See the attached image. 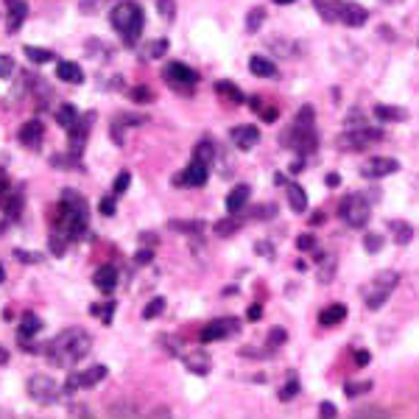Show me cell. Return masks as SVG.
Masks as SVG:
<instances>
[{
	"instance_id": "cell-1",
	"label": "cell",
	"mask_w": 419,
	"mask_h": 419,
	"mask_svg": "<svg viewBox=\"0 0 419 419\" xmlns=\"http://www.w3.org/2000/svg\"><path fill=\"white\" fill-rule=\"evenodd\" d=\"M87 352H90V336L84 330H68L56 341L48 344V355L53 358V364H62V366H70Z\"/></svg>"
},
{
	"instance_id": "cell-2",
	"label": "cell",
	"mask_w": 419,
	"mask_h": 419,
	"mask_svg": "<svg viewBox=\"0 0 419 419\" xmlns=\"http://www.w3.org/2000/svg\"><path fill=\"white\" fill-rule=\"evenodd\" d=\"M112 26L115 31L123 37L126 45H134L140 34H143V26H146V14L137 3H117L112 9Z\"/></svg>"
},
{
	"instance_id": "cell-3",
	"label": "cell",
	"mask_w": 419,
	"mask_h": 419,
	"mask_svg": "<svg viewBox=\"0 0 419 419\" xmlns=\"http://www.w3.org/2000/svg\"><path fill=\"white\" fill-rule=\"evenodd\" d=\"M59 227L68 238H78L87 227V204L73 191H65L59 204Z\"/></svg>"
},
{
	"instance_id": "cell-4",
	"label": "cell",
	"mask_w": 419,
	"mask_h": 419,
	"mask_svg": "<svg viewBox=\"0 0 419 419\" xmlns=\"http://www.w3.org/2000/svg\"><path fill=\"white\" fill-rule=\"evenodd\" d=\"M319 14L327 23H344V26H352V28H358L369 20V11L358 3H349V0H322Z\"/></svg>"
},
{
	"instance_id": "cell-5",
	"label": "cell",
	"mask_w": 419,
	"mask_h": 419,
	"mask_svg": "<svg viewBox=\"0 0 419 419\" xmlns=\"http://www.w3.org/2000/svg\"><path fill=\"white\" fill-rule=\"evenodd\" d=\"M288 143H291V149L297 154L316 152L319 137H316V129H313V110H310V107H302V110H299V117H297V123H294V129H291Z\"/></svg>"
},
{
	"instance_id": "cell-6",
	"label": "cell",
	"mask_w": 419,
	"mask_h": 419,
	"mask_svg": "<svg viewBox=\"0 0 419 419\" xmlns=\"http://www.w3.org/2000/svg\"><path fill=\"white\" fill-rule=\"evenodd\" d=\"M397 271H381L375 280H372V285L366 288V305L372 307V310H378V307L391 297V291L397 288Z\"/></svg>"
},
{
	"instance_id": "cell-7",
	"label": "cell",
	"mask_w": 419,
	"mask_h": 419,
	"mask_svg": "<svg viewBox=\"0 0 419 419\" xmlns=\"http://www.w3.org/2000/svg\"><path fill=\"white\" fill-rule=\"evenodd\" d=\"M383 137L381 129H369V126H364V129H349V132H344L341 137H339V149L344 152H364V149H369L372 143H378Z\"/></svg>"
},
{
	"instance_id": "cell-8",
	"label": "cell",
	"mask_w": 419,
	"mask_h": 419,
	"mask_svg": "<svg viewBox=\"0 0 419 419\" xmlns=\"http://www.w3.org/2000/svg\"><path fill=\"white\" fill-rule=\"evenodd\" d=\"M369 213H372V207H369V201H366L364 196H346V198H344L341 218L349 224V227H355V229L366 227Z\"/></svg>"
},
{
	"instance_id": "cell-9",
	"label": "cell",
	"mask_w": 419,
	"mask_h": 419,
	"mask_svg": "<svg viewBox=\"0 0 419 419\" xmlns=\"http://www.w3.org/2000/svg\"><path fill=\"white\" fill-rule=\"evenodd\" d=\"M162 76H165V81L174 90H179V92H191L193 87H196V81H198V73L193 68H188V65H182V62H171L162 70Z\"/></svg>"
},
{
	"instance_id": "cell-10",
	"label": "cell",
	"mask_w": 419,
	"mask_h": 419,
	"mask_svg": "<svg viewBox=\"0 0 419 419\" xmlns=\"http://www.w3.org/2000/svg\"><path fill=\"white\" fill-rule=\"evenodd\" d=\"M397 171H400V162L391 159V157H372V159H366L364 168H361V174H364L366 179H383V176H391V174H397Z\"/></svg>"
},
{
	"instance_id": "cell-11",
	"label": "cell",
	"mask_w": 419,
	"mask_h": 419,
	"mask_svg": "<svg viewBox=\"0 0 419 419\" xmlns=\"http://www.w3.org/2000/svg\"><path fill=\"white\" fill-rule=\"evenodd\" d=\"M232 333H238V322H235V319H216V322H210V324L201 330V341L204 344L218 341V339H227Z\"/></svg>"
},
{
	"instance_id": "cell-12",
	"label": "cell",
	"mask_w": 419,
	"mask_h": 419,
	"mask_svg": "<svg viewBox=\"0 0 419 419\" xmlns=\"http://www.w3.org/2000/svg\"><path fill=\"white\" fill-rule=\"evenodd\" d=\"M207 168H210V165H201V162H196V159H193L191 165H188V168H185V171H182L174 182H176V185H182V188H201V185L207 182Z\"/></svg>"
},
{
	"instance_id": "cell-13",
	"label": "cell",
	"mask_w": 419,
	"mask_h": 419,
	"mask_svg": "<svg viewBox=\"0 0 419 419\" xmlns=\"http://www.w3.org/2000/svg\"><path fill=\"white\" fill-rule=\"evenodd\" d=\"M107 378V366H90V369H84L81 375H73L70 383H68V391H73V388H92L98 381H104Z\"/></svg>"
},
{
	"instance_id": "cell-14",
	"label": "cell",
	"mask_w": 419,
	"mask_h": 419,
	"mask_svg": "<svg viewBox=\"0 0 419 419\" xmlns=\"http://www.w3.org/2000/svg\"><path fill=\"white\" fill-rule=\"evenodd\" d=\"M232 143H235L240 152L255 149V146L260 143V132H258V126H235V129H232Z\"/></svg>"
},
{
	"instance_id": "cell-15",
	"label": "cell",
	"mask_w": 419,
	"mask_h": 419,
	"mask_svg": "<svg viewBox=\"0 0 419 419\" xmlns=\"http://www.w3.org/2000/svg\"><path fill=\"white\" fill-rule=\"evenodd\" d=\"M56 391H59L56 383L51 381V378H45V375H37V378L28 381V394L37 397V400H53Z\"/></svg>"
},
{
	"instance_id": "cell-16",
	"label": "cell",
	"mask_w": 419,
	"mask_h": 419,
	"mask_svg": "<svg viewBox=\"0 0 419 419\" xmlns=\"http://www.w3.org/2000/svg\"><path fill=\"white\" fill-rule=\"evenodd\" d=\"M42 134H45V126L39 120H28L20 129V143L23 146H39L42 143Z\"/></svg>"
},
{
	"instance_id": "cell-17",
	"label": "cell",
	"mask_w": 419,
	"mask_h": 419,
	"mask_svg": "<svg viewBox=\"0 0 419 419\" xmlns=\"http://www.w3.org/2000/svg\"><path fill=\"white\" fill-rule=\"evenodd\" d=\"M92 282H95V288L98 291H104V294H110L115 285H117V271L112 266H101L95 271V277H92Z\"/></svg>"
},
{
	"instance_id": "cell-18",
	"label": "cell",
	"mask_w": 419,
	"mask_h": 419,
	"mask_svg": "<svg viewBox=\"0 0 419 419\" xmlns=\"http://www.w3.org/2000/svg\"><path fill=\"white\" fill-rule=\"evenodd\" d=\"M249 185H238V188H232V193L227 196V210L232 216H238L243 207H246V201H249Z\"/></svg>"
},
{
	"instance_id": "cell-19",
	"label": "cell",
	"mask_w": 419,
	"mask_h": 419,
	"mask_svg": "<svg viewBox=\"0 0 419 419\" xmlns=\"http://www.w3.org/2000/svg\"><path fill=\"white\" fill-rule=\"evenodd\" d=\"M56 78L68 81V84H81L84 81V70L78 68L76 62H59L56 65Z\"/></svg>"
},
{
	"instance_id": "cell-20",
	"label": "cell",
	"mask_w": 419,
	"mask_h": 419,
	"mask_svg": "<svg viewBox=\"0 0 419 419\" xmlns=\"http://www.w3.org/2000/svg\"><path fill=\"white\" fill-rule=\"evenodd\" d=\"M249 70L260 78L277 76V65H274L271 59H266V56H252V59H249Z\"/></svg>"
},
{
	"instance_id": "cell-21",
	"label": "cell",
	"mask_w": 419,
	"mask_h": 419,
	"mask_svg": "<svg viewBox=\"0 0 419 419\" xmlns=\"http://www.w3.org/2000/svg\"><path fill=\"white\" fill-rule=\"evenodd\" d=\"M375 117L383 120V123H394V120H405L408 112L400 110V107H391V104H378V107H375Z\"/></svg>"
},
{
	"instance_id": "cell-22",
	"label": "cell",
	"mask_w": 419,
	"mask_h": 419,
	"mask_svg": "<svg viewBox=\"0 0 419 419\" xmlns=\"http://www.w3.org/2000/svg\"><path fill=\"white\" fill-rule=\"evenodd\" d=\"M344 316H346V307L344 305H330L322 310V316H319V324L322 327H333V324H341Z\"/></svg>"
},
{
	"instance_id": "cell-23",
	"label": "cell",
	"mask_w": 419,
	"mask_h": 419,
	"mask_svg": "<svg viewBox=\"0 0 419 419\" xmlns=\"http://www.w3.org/2000/svg\"><path fill=\"white\" fill-rule=\"evenodd\" d=\"M216 92L224 95V98L232 101V104H243V101H246V95H243L232 81H218V84H216Z\"/></svg>"
},
{
	"instance_id": "cell-24",
	"label": "cell",
	"mask_w": 419,
	"mask_h": 419,
	"mask_svg": "<svg viewBox=\"0 0 419 419\" xmlns=\"http://www.w3.org/2000/svg\"><path fill=\"white\" fill-rule=\"evenodd\" d=\"M9 31H14V28H20V23H23V17H26V11H28V6L23 3V0H11L9 3Z\"/></svg>"
},
{
	"instance_id": "cell-25",
	"label": "cell",
	"mask_w": 419,
	"mask_h": 419,
	"mask_svg": "<svg viewBox=\"0 0 419 419\" xmlns=\"http://www.w3.org/2000/svg\"><path fill=\"white\" fill-rule=\"evenodd\" d=\"M288 201H291L294 213H305L307 210V196L299 185H288Z\"/></svg>"
},
{
	"instance_id": "cell-26",
	"label": "cell",
	"mask_w": 419,
	"mask_h": 419,
	"mask_svg": "<svg viewBox=\"0 0 419 419\" xmlns=\"http://www.w3.org/2000/svg\"><path fill=\"white\" fill-rule=\"evenodd\" d=\"M56 120H59V126H65L68 132L76 126V120H78V112H76V107H70V104H62L59 110H56Z\"/></svg>"
},
{
	"instance_id": "cell-27",
	"label": "cell",
	"mask_w": 419,
	"mask_h": 419,
	"mask_svg": "<svg viewBox=\"0 0 419 419\" xmlns=\"http://www.w3.org/2000/svg\"><path fill=\"white\" fill-rule=\"evenodd\" d=\"M213 157H216V149H213V143H210V140H201V143L193 149V159H196V162H201V165H210V162H213Z\"/></svg>"
},
{
	"instance_id": "cell-28",
	"label": "cell",
	"mask_w": 419,
	"mask_h": 419,
	"mask_svg": "<svg viewBox=\"0 0 419 419\" xmlns=\"http://www.w3.org/2000/svg\"><path fill=\"white\" fill-rule=\"evenodd\" d=\"M39 327H42V322H39L34 313H26L23 316V324H20V336L23 339H31V336H37Z\"/></svg>"
},
{
	"instance_id": "cell-29",
	"label": "cell",
	"mask_w": 419,
	"mask_h": 419,
	"mask_svg": "<svg viewBox=\"0 0 419 419\" xmlns=\"http://www.w3.org/2000/svg\"><path fill=\"white\" fill-rule=\"evenodd\" d=\"M34 65H45V62H51L53 59V53L48 51V48H34V45H26V51H23Z\"/></svg>"
},
{
	"instance_id": "cell-30",
	"label": "cell",
	"mask_w": 419,
	"mask_h": 419,
	"mask_svg": "<svg viewBox=\"0 0 419 419\" xmlns=\"http://www.w3.org/2000/svg\"><path fill=\"white\" fill-rule=\"evenodd\" d=\"M263 20H266V9H260V6H258V9H252V11H249V17H246V31H249V34H255V31L263 26Z\"/></svg>"
},
{
	"instance_id": "cell-31",
	"label": "cell",
	"mask_w": 419,
	"mask_h": 419,
	"mask_svg": "<svg viewBox=\"0 0 419 419\" xmlns=\"http://www.w3.org/2000/svg\"><path fill=\"white\" fill-rule=\"evenodd\" d=\"M391 229H394V240H397L400 246H403V243H408V240H411V235H414V229L408 227V224H400V221H394Z\"/></svg>"
},
{
	"instance_id": "cell-32",
	"label": "cell",
	"mask_w": 419,
	"mask_h": 419,
	"mask_svg": "<svg viewBox=\"0 0 419 419\" xmlns=\"http://www.w3.org/2000/svg\"><path fill=\"white\" fill-rule=\"evenodd\" d=\"M165 51H168V42H165V39H157V42H152V45L143 51V56H146V59H159Z\"/></svg>"
},
{
	"instance_id": "cell-33",
	"label": "cell",
	"mask_w": 419,
	"mask_h": 419,
	"mask_svg": "<svg viewBox=\"0 0 419 419\" xmlns=\"http://www.w3.org/2000/svg\"><path fill=\"white\" fill-rule=\"evenodd\" d=\"M352 419H388V417H386V411H381L378 405H366V408L355 411V417Z\"/></svg>"
},
{
	"instance_id": "cell-34",
	"label": "cell",
	"mask_w": 419,
	"mask_h": 419,
	"mask_svg": "<svg viewBox=\"0 0 419 419\" xmlns=\"http://www.w3.org/2000/svg\"><path fill=\"white\" fill-rule=\"evenodd\" d=\"M364 246H366V252H369V255L381 252L383 249V235H378V232H369V235L364 238Z\"/></svg>"
},
{
	"instance_id": "cell-35",
	"label": "cell",
	"mask_w": 419,
	"mask_h": 419,
	"mask_svg": "<svg viewBox=\"0 0 419 419\" xmlns=\"http://www.w3.org/2000/svg\"><path fill=\"white\" fill-rule=\"evenodd\" d=\"M157 11L162 14V20H174V14H176V3H174V0H157Z\"/></svg>"
},
{
	"instance_id": "cell-36",
	"label": "cell",
	"mask_w": 419,
	"mask_h": 419,
	"mask_svg": "<svg viewBox=\"0 0 419 419\" xmlns=\"http://www.w3.org/2000/svg\"><path fill=\"white\" fill-rule=\"evenodd\" d=\"M162 310H165V299H162V297H157V299H152V302L146 305L143 316H146V319H157V316H159Z\"/></svg>"
},
{
	"instance_id": "cell-37",
	"label": "cell",
	"mask_w": 419,
	"mask_h": 419,
	"mask_svg": "<svg viewBox=\"0 0 419 419\" xmlns=\"http://www.w3.org/2000/svg\"><path fill=\"white\" fill-rule=\"evenodd\" d=\"M129 185H132V174H129V171H123V174H120V176L115 179V188H112V193H115V196H120V193L126 191Z\"/></svg>"
},
{
	"instance_id": "cell-38",
	"label": "cell",
	"mask_w": 419,
	"mask_h": 419,
	"mask_svg": "<svg viewBox=\"0 0 419 419\" xmlns=\"http://www.w3.org/2000/svg\"><path fill=\"white\" fill-rule=\"evenodd\" d=\"M11 73H14V59L0 53V78H9Z\"/></svg>"
},
{
	"instance_id": "cell-39",
	"label": "cell",
	"mask_w": 419,
	"mask_h": 419,
	"mask_svg": "<svg viewBox=\"0 0 419 419\" xmlns=\"http://www.w3.org/2000/svg\"><path fill=\"white\" fill-rule=\"evenodd\" d=\"M235 229H238V221H232V218H229V221H218V224H216V232H218V235H232Z\"/></svg>"
},
{
	"instance_id": "cell-40",
	"label": "cell",
	"mask_w": 419,
	"mask_h": 419,
	"mask_svg": "<svg viewBox=\"0 0 419 419\" xmlns=\"http://www.w3.org/2000/svg\"><path fill=\"white\" fill-rule=\"evenodd\" d=\"M297 246H299L302 252H310V249H316V238H313V235H299Z\"/></svg>"
},
{
	"instance_id": "cell-41",
	"label": "cell",
	"mask_w": 419,
	"mask_h": 419,
	"mask_svg": "<svg viewBox=\"0 0 419 419\" xmlns=\"http://www.w3.org/2000/svg\"><path fill=\"white\" fill-rule=\"evenodd\" d=\"M336 417H339L336 405H333V403H322V411H319V419H336Z\"/></svg>"
},
{
	"instance_id": "cell-42",
	"label": "cell",
	"mask_w": 419,
	"mask_h": 419,
	"mask_svg": "<svg viewBox=\"0 0 419 419\" xmlns=\"http://www.w3.org/2000/svg\"><path fill=\"white\" fill-rule=\"evenodd\" d=\"M369 388H372V383H361V386L349 383V386H346V394H349V397H355V394H366Z\"/></svg>"
},
{
	"instance_id": "cell-43",
	"label": "cell",
	"mask_w": 419,
	"mask_h": 419,
	"mask_svg": "<svg viewBox=\"0 0 419 419\" xmlns=\"http://www.w3.org/2000/svg\"><path fill=\"white\" fill-rule=\"evenodd\" d=\"M297 388H299V386H297V378H288V386L280 391V397H282V400H288V397H294V394H297Z\"/></svg>"
},
{
	"instance_id": "cell-44",
	"label": "cell",
	"mask_w": 419,
	"mask_h": 419,
	"mask_svg": "<svg viewBox=\"0 0 419 419\" xmlns=\"http://www.w3.org/2000/svg\"><path fill=\"white\" fill-rule=\"evenodd\" d=\"M132 98H134V101H152V90L137 87V90H132Z\"/></svg>"
},
{
	"instance_id": "cell-45",
	"label": "cell",
	"mask_w": 419,
	"mask_h": 419,
	"mask_svg": "<svg viewBox=\"0 0 419 419\" xmlns=\"http://www.w3.org/2000/svg\"><path fill=\"white\" fill-rule=\"evenodd\" d=\"M101 213H104V216H115V198L112 196L101 198Z\"/></svg>"
},
{
	"instance_id": "cell-46",
	"label": "cell",
	"mask_w": 419,
	"mask_h": 419,
	"mask_svg": "<svg viewBox=\"0 0 419 419\" xmlns=\"http://www.w3.org/2000/svg\"><path fill=\"white\" fill-rule=\"evenodd\" d=\"M282 341H285V330H282V327H274V330H271V344L280 346Z\"/></svg>"
},
{
	"instance_id": "cell-47",
	"label": "cell",
	"mask_w": 419,
	"mask_h": 419,
	"mask_svg": "<svg viewBox=\"0 0 419 419\" xmlns=\"http://www.w3.org/2000/svg\"><path fill=\"white\" fill-rule=\"evenodd\" d=\"M369 358H372V355H369L366 349H361V352H355V364H358V366H366V364H369Z\"/></svg>"
},
{
	"instance_id": "cell-48",
	"label": "cell",
	"mask_w": 419,
	"mask_h": 419,
	"mask_svg": "<svg viewBox=\"0 0 419 419\" xmlns=\"http://www.w3.org/2000/svg\"><path fill=\"white\" fill-rule=\"evenodd\" d=\"M260 117L271 123V120H277V110H274V107H263V110H260Z\"/></svg>"
},
{
	"instance_id": "cell-49",
	"label": "cell",
	"mask_w": 419,
	"mask_h": 419,
	"mask_svg": "<svg viewBox=\"0 0 419 419\" xmlns=\"http://www.w3.org/2000/svg\"><path fill=\"white\" fill-rule=\"evenodd\" d=\"M260 316H263V307H260V305H252V307H249V322H258Z\"/></svg>"
},
{
	"instance_id": "cell-50",
	"label": "cell",
	"mask_w": 419,
	"mask_h": 419,
	"mask_svg": "<svg viewBox=\"0 0 419 419\" xmlns=\"http://www.w3.org/2000/svg\"><path fill=\"white\" fill-rule=\"evenodd\" d=\"M339 185H341V176L339 174H330L327 176V188H339Z\"/></svg>"
},
{
	"instance_id": "cell-51",
	"label": "cell",
	"mask_w": 419,
	"mask_h": 419,
	"mask_svg": "<svg viewBox=\"0 0 419 419\" xmlns=\"http://www.w3.org/2000/svg\"><path fill=\"white\" fill-rule=\"evenodd\" d=\"M152 260V249H143V252H137V263H149Z\"/></svg>"
},
{
	"instance_id": "cell-52",
	"label": "cell",
	"mask_w": 419,
	"mask_h": 419,
	"mask_svg": "<svg viewBox=\"0 0 419 419\" xmlns=\"http://www.w3.org/2000/svg\"><path fill=\"white\" fill-rule=\"evenodd\" d=\"M324 221V213H313V218H310V224H322Z\"/></svg>"
},
{
	"instance_id": "cell-53",
	"label": "cell",
	"mask_w": 419,
	"mask_h": 419,
	"mask_svg": "<svg viewBox=\"0 0 419 419\" xmlns=\"http://www.w3.org/2000/svg\"><path fill=\"white\" fill-rule=\"evenodd\" d=\"M6 361H9V355H6V349L0 346V364H6Z\"/></svg>"
},
{
	"instance_id": "cell-54",
	"label": "cell",
	"mask_w": 419,
	"mask_h": 419,
	"mask_svg": "<svg viewBox=\"0 0 419 419\" xmlns=\"http://www.w3.org/2000/svg\"><path fill=\"white\" fill-rule=\"evenodd\" d=\"M274 3H280V6H288V3H297V0H274Z\"/></svg>"
},
{
	"instance_id": "cell-55",
	"label": "cell",
	"mask_w": 419,
	"mask_h": 419,
	"mask_svg": "<svg viewBox=\"0 0 419 419\" xmlns=\"http://www.w3.org/2000/svg\"><path fill=\"white\" fill-rule=\"evenodd\" d=\"M3 277H6V274H3V266H0V282H3Z\"/></svg>"
},
{
	"instance_id": "cell-56",
	"label": "cell",
	"mask_w": 419,
	"mask_h": 419,
	"mask_svg": "<svg viewBox=\"0 0 419 419\" xmlns=\"http://www.w3.org/2000/svg\"><path fill=\"white\" fill-rule=\"evenodd\" d=\"M313 3H316V6H319V3H322V0H313Z\"/></svg>"
}]
</instances>
